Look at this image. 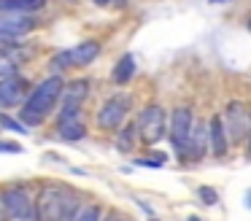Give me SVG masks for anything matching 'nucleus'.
I'll return each instance as SVG.
<instances>
[{
  "mask_svg": "<svg viewBox=\"0 0 251 221\" xmlns=\"http://www.w3.org/2000/svg\"><path fill=\"white\" fill-rule=\"evenodd\" d=\"M208 143H211V132H208L205 122H195L189 132V146H186V156L189 159H202L208 151Z\"/></svg>",
  "mask_w": 251,
  "mask_h": 221,
  "instance_id": "10",
  "label": "nucleus"
},
{
  "mask_svg": "<svg viewBox=\"0 0 251 221\" xmlns=\"http://www.w3.org/2000/svg\"><path fill=\"white\" fill-rule=\"evenodd\" d=\"M135 129H138V140L143 146H157L165 138V129H168V116H165V108L159 105H146L135 119Z\"/></svg>",
  "mask_w": 251,
  "mask_h": 221,
  "instance_id": "3",
  "label": "nucleus"
},
{
  "mask_svg": "<svg viewBox=\"0 0 251 221\" xmlns=\"http://www.w3.org/2000/svg\"><path fill=\"white\" fill-rule=\"evenodd\" d=\"M22 46H14V49H0V81L14 75L19 70V62L25 59V54L19 51Z\"/></svg>",
  "mask_w": 251,
  "mask_h": 221,
  "instance_id": "13",
  "label": "nucleus"
},
{
  "mask_svg": "<svg viewBox=\"0 0 251 221\" xmlns=\"http://www.w3.org/2000/svg\"><path fill=\"white\" fill-rule=\"evenodd\" d=\"M211 3H229V0H211Z\"/></svg>",
  "mask_w": 251,
  "mask_h": 221,
  "instance_id": "27",
  "label": "nucleus"
},
{
  "mask_svg": "<svg viewBox=\"0 0 251 221\" xmlns=\"http://www.w3.org/2000/svg\"><path fill=\"white\" fill-rule=\"evenodd\" d=\"M249 30H251V19H249Z\"/></svg>",
  "mask_w": 251,
  "mask_h": 221,
  "instance_id": "29",
  "label": "nucleus"
},
{
  "mask_svg": "<svg viewBox=\"0 0 251 221\" xmlns=\"http://www.w3.org/2000/svg\"><path fill=\"white\" fill-rule=\"evenodd\" d=\"M249 156H251V140H249Z\"/></svg>",
  "mask_w": 251,
  "mask_h": 221,
  "instance_id": "28",
  "label": "nucleus"
},
{
  "mask_svg": "<svg viewBox=\"0 0 251 221\" xmlns=\"http://www.w3.org/2000/svg\"><path fill=\"white\" fill-rule=\"evenodd\" d=\"M100 54V43L98 41H84L73 49H65L60 51L54 59H51V70H65V68H84L89 65L95 57Z\"/></svg>",
  "mask_w": 251,
  "mask_h": 221,
  "instance_id": "6",
  "label": "nucleus"
},
{
  "mask_svg": "<svg viewBox=\"0 0 251 221\" xmlns=\"http://www.w3.org/2000/svg\"><path fill=\"white\" fill-rule=\"evenodd\" d=\"M0 124L6 129H11V132H19V135H25V129H27V124L25 122H17V119H8L6 113H0Z\"/></svg>",
  "mask_w": 251,
  "mask_h": 221,
  "instance_id": "20",
  "label": "nucleus"
},
{
  "mask_svg": "<svg viewBox=\"0 0 251 221\" xmlns=\"http://www.w3.org/2000/svg\"><path fill=\"white\" fill-rule=\"evenodd\" d=\"M14 46H17V35L0 30V49H14Z\"/></svg>",
  "mask_w": 251,
  "mask_h": 221,
  "instance_id": "23",
  "label": "nucleus"
},
{
  "mask_svg": "<svg viewBox=\"0 0 251 221\" xmlns=\"http://www.w3.org/2000/svg\"><path fill=\"white\" fill-rule=\"evenodd\" d=\"M46 5V0H0V14H33Z\"/></svg>",
  "mask_w": 251,
  "mask_h": 221,
  "instance_id": "15",
  "label": "nucleus"
},
{
  "mask_svg": "<svg viewBox=\"0 0 251 221\" xmlns=\"http://www.w3.org/2000/svg\"><path fill=\"white\" fill-rule=\"evenodd\" d=\"M197 197H200L202 205H216L219 202L216 189H211V186H200V189H197Z\"/></svg>",
  "mask_w": 251,
  "mask_h": 221,
  "instance_id": "19",
  "label": "nucleus"
},
{
  "mask_svg": "<svg viewBox=\"0 0 251 221\" xmlns=\"http://www.w3.org/2000/svg\"><path fill=\"white\" fill-rule=\"evenodd\" d=\"M95 5H103V8H125L127 0H92Z\"/></svg>",
  "mask_w": 251,
  "mask_h": 221,
  "instance_id": "24",
  "label": "nucleus"
},
{
  "mask_svg": "<svg viewBox=\"0 0 251 221\" xmlns=\"http://www.w3.org/2000/svg\"><path fill=\"white\" fill-rule=\"evenodd\" d=\"M246 202H249V208H251V192H249V194H246Z\"/></svg>",
  "mask_w": 251,
  "mask_h": 221,
  "instance_id": "25",
  "label": "nucleus"
},
{
  "mask_svg": "<svg viewBox=\"0 0 251 221\" xmlns=\"http://www.w3.org/2000/svg\"><path fill=\"white\" fill-rule=\"evenodd\" d=\"M22 146L19 143H11V140H0V154H22Z\"/></svg>",
  "mask_w": 251,
  "mask_h": 221,
  "instance_id": "22",
  "label": "nucleus"
},
{
  "mask_svg": "<svg viewBox=\"0 0 251 221\" xmlns=\"http://www.w3.org/2000/svg\"><path fill=\"white\" fill-rule=\"evenodd\" d=\"M81 210V197L65 183H46L38 194V219L60 221L76 219Z\"/></svg>",
  "mask_w": 251,
  "mask_h": 221,
  "instance_id": "2",
  "label": "nucleus"
},
{
  "mask_svg": "<svg viewBox=\"0 0 251 221\" xmlns=\"http://www.w3.org/2000/svg\"><path fill=\"white\" fill-rule=\"evenodd\" d=\"M132 75H135V57H132V54H122V59L114 65L111 81H114V84H119V86H125Z\"/></svg>",
  "mask_w": 251,
  "mask_h": 221,
  "instance_id": "17",
  "label": "nucleus"
},
{
  "mask_svg": "<svg viewBox=\"0 0 251 221\" xmlns=\"http://www.w3.org/2000/svg\"><path fill=\"white\" fill-rule=\"evenodd\" d=\"M30 95V84L27 78L22 75H8V78L0 81V108H14V105H22Z\"/></svg>",
  "mask_w": 251,
  "mask_h": 221,
  "instance_id": "8",
  "label": "nucleus"
},
{
  "mask_svg": "<svg viewBox=\"0 0 251 221\" xmlns=\"http://www.w3.org/2000/svg\"><path fill=\"white\" fill-rule=\"evenodd\" d=\"M57 135L68 143H76V140L87 138V127H84L81 119H71V122H57Z\"/></svg>",
  "mask_w": 251,
  "mask_h": 221,
  "instance_id": "16",
  "label": "nucleus"
},
{
  "mask_svg": "<svg viewBox=\"0 0 251 221\" xmlns=\"http://www.w3.org/2000/svg\"><path fill=\"white\" fill-rule=\"evenodd\" d=\"M208 132H211V151H213V156H224V154H227V146H229L227 129H224V119L222 116H213L211 124H208Z\"/></svg>",
  "mask_w": 251,
  "mask_h": 221,
  "instance_id": "12",
  "label": "nucleus"
},
{
  "mask_svg": "<svg viewBox=\"0 0 251 221\" xmlns=\"http://www.w3.org/2000/svg\"><path fill=\"white\" fill-rule=\"evenodd\" d=\"M130 108H132V100L127 95H114L98 108V127L100 129H116L125 124V119L130 116Z\"/></svg>",
  "mask_w": 251,
  "mask_h": 221,
  "instance_id": "5",
  "label": "nucleus"
},
{
  "mask_svg": "<svg viewBox=\"0 0 251 221\" xmlns=\"http://www.w3.org/2000/svg\"><path fill=\"white\" fill-rule=\"evenodd\" d=\"M3 216H6V210H3V202H0V219H3Z\"/></svg>",
  "mask_w": 251,
  "mask_h": 221,
  "instance_id": "26",
  "label": "nucleus"
},
{
  "mask_svg": "<svg viewBox=\"0 0 251 221\" xmlns=\"http://www.w3.org/2000/svg\"><path fill=\"white\" fill-rule=\"evenodd\" d=\"M0 202H3V210H6L8 219H38V205L33 202V197L25 186H6L0 192Z\"/></svg>",
  "mask_w": 251,
  "mask_h": 221,
  "instance_id": "4",
  "label": "nucleus"
},
{
  "mask_svg": "<svg viewBox=\"0 0 251 221\" xmlns=\"http://www.w3.org/2000/svg\"><path fill=\"white\" fill-rule=\"evenodd\" d=\"M89 95V81L78 78V81H71V84H65V89H62V105H81L84 100H87Z\"/></svg>",
  "mask_w": 251,
  "mask_h": 221,
  "instance_id": "14",
  "label": "nucleus"
},
{
  "mask_svg": "<svg viewBox=\"0 0 251 221\" xmlns=\"http://www.w3.org/2000/svg\"><path fill=\"white\" fill-rule=\"evenodd\" d=\"M192 127H195V119H192L189 108H176L173 116H170V143H173L176 154L186 156V146H189Z\"/></svg>",
  "mask_w": 251,
  "mask_h": 221,
  "instance_id": "7",
  "label": "nucleus"
},
{
  "mask_svg": "<svg viewBox=\"0 0 251 221\" xmlns=\"http://www.w3.org/2000/svg\"><path fill=\"white\" fill-rule=\"evenodd\" d=\"M0 30L22 38V35H27L30 30H35V22L30 19L27 14H0Z\"/></svg>",
  "mask_w": 251,
  "mask_h": 221,
  "instance_id": "11",
  "label": "nucleus"
},
{
  "mask_svg": "<svg viewBox=\"0 0 251 221\" xmlns=\"http://www.w3.org/2000/svg\"><path fill=\"white\" fill-rule=\"evenodd\" d=\"M135 140H138V129H135V124H130V127H125L119 132V138H116V148L119 151H132Z\"/></svg>",
  "mask_w": 251,
  "mask_h": 221,
  "instance_id": "18",
  "label": "nucleus"
},
{
  "mask_svg": "<svg viewBox=\"0 0 251 221\" xmlns=\"http://www.w3.org/2000/svg\"><path fill=\"white\" fill-rule=\"evenodd\" d=\"M62 89H65V84H62L60 75H49V78H44L35 89H30L27 100L22 102L19 122H25L27 127L41 124L51 111H54L57 102L62 100Z\"/></svg>",
  "mask_w": 251,
  "mask_h": 221,
  "instance_id": "1",
  "label": "nucleus"
},
{
  "mask_svg": "<svg viewBox=\"0 0 251 221\" xmlns=\"http://www.w3.org/2000/svg\"><path fill=\"white\" fill-rule=\"evenodd\" d=\"M224 129H227V138L232 143L243 140L251 132V113L246 111L243 102H229L227 105V127Z\"/></svg>",
  "mask_w": 251,
  "mask_h": 221,
  "instance_id": "9",
  "label": "nucleus"
},
{
  "mask_svg": "<svg viewBox=\"0 0 251 221\" xmlns=\"http://www.w3.org/2000/svg\"><path fill=\"white\" fill-rule=\"evenodd\" d=\"M78 221H89V219H100V208L98 205H89V208H81L76 216Z\"/></svg>",
  "mask_w": 251,
  "mask_h": 221,
  "instance_id": "21",
  "label": "nucleus"
}]
</instances>
